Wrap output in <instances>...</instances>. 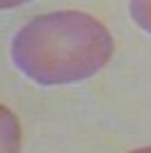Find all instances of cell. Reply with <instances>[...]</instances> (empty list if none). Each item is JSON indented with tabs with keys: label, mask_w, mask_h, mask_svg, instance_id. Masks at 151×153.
<instances>
[{
	"label": "cell",
	"mask_w": 151,
	"mask_h": 153,
	"mask_svg": "<svg viewBox=\"0 0 151 153\" xmlns=\"http://www.w3.org/2000/svg\"><path fill=\"white\" fill-rule=\"evenodd\" d=\"M108 27L85 12L62 9L25 23L12 41L16 69L37 85H71L99 73L112 57Z\"/></svg>",
	"instance_id": "6da1fadb"
},
{
	"label": "cell",
	"mask_w": 151,
	"mask_h": 153,
	"mask_svg": "<svg viewBox=\"0 0 151 153\" xmlns=\"http://www.w3.org/2000/svg\"><path fill=\"white\" fill-rule=\"evenodd\" d=\"M30 0H0V9H12V7H19V5H25Z\"/></svg>",
	"instance_id": "277c9868"
},
{
	"label": "cell",
	"mask_w": 151,
	"mask_h": 153,
	"mask_svg": "<svg viewBox=\"0 0 151 153\" xmlns=\"http://www.w3.org/2000/svg\"><path fill=\"white\" fill-rule=\"evenodd\" d=\"M21 146V126L16 117L0 105V151H16Z\"/></svg>",
	"instance_id": "7a4b0ae2"
},
{
	"label": "cell",
	"mask_w": 151,
	"mask_h": 153,
	"mask_svg": "<svg viewBox=\"0 0 151 153\" xmlns=\"http://www.w3.org/2000/svg\"><path fill=\"white\" fill-rule=\"evenodd\" d=\"M131 16L142 30L151 34V0H131Z\"/></svg>",
	"instance_id": "3957f363"
}]
</instances>
